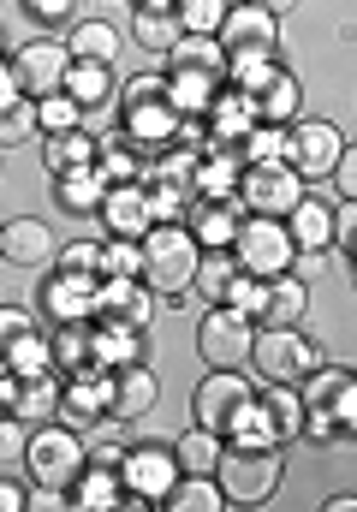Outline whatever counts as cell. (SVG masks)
<instances>
[{
    "label": "cell",
    "mask_w": 357,
    "mask_h": 512,
    "mask_svg": "<svg viewBox=\"0 0 357 512\" xmlns=\"http://www.w3.org/2000/svg\"><path fill=\"white\" fill-rule=\"evenodd\" d=\"M197 239L185 233V221H155L143 239H137V280L155 292V298H185L191 292V274H197Z\"/></svg>",
    "instance_id": "obj_1"
},
{
    "label": "cell",
    "mask_w": 357,
    "mask_h": 512,
    "mask_svg": "<svg viewBox=\"0 0 357 512\" xmlns=\"http://www.w3.org/2000/svg\"><path fill=\"white\" fill-rule=\"evenodd\" d=\"M286 477V459L280 447H238L221 441V459H215V483L227 495V507H262Z\"/></svg>",
    "instance_id": "obj_2"
},
{
    "label": "cell",
    "mask_w": 357,
    "mask_h": 512,
    "mask_svg": "<svg viewBox=\"0 0 357 512\" xmlns=\"http://www.w3.org/2000/svg\"><path fill=\"white\" fill-rule=\"evenodd\" d=\"M250 364H256L262 382H292L298 387L316 364H322V346H316V334H304V322H292V328H256Z\"/></svg>",
    "instance_id": "obj_3"
},
{
    "label": "cell",
    "mask_w": 357,
    "mask_h": 512,
    "mask_svg": "<svg viewBox=\"0 0 357 512\" xmlns=\"http://www.w3.org/2000/svg\"><path fill=\"white\" fill-rule=\"evenodd\" d=\"M119 507L125 512H143V507H161L167 501V489L179 483V459H173V447H149V441H137V447H125L119 453Z\"/></svg>",
    "instance_id": "obj_4"
},
{
    "label": "cell",
    "mask_w": 357,
    "mask_h": 512,
    "mask_svg": "<svg viewBox=\"0 0 357 512\" xmlns=\"http://www.w3.org/2000/svg\"><path fill=\"white\" fill-rule=\"evenodd\" d=\"M90 465V447H84V435L72 429V423H42V429H30L24 435V471L36 477V483H54V489H66L78 471Z\"/></svg>",
    "instance_id": "obj_5"
},
{
    "label": "cell",
    "mask_w": 357,
    "mask_h": 512,
    "mask_svg": "<svg viewBox=\"0 0 357 512\" xmlns=\"http://www.w3.org/2000/svg\"><path fill=\"white\" fill-rule=\"evenodd\" d=\"M227 256H233V268H244V274L274 280V274L292 268L298 251L286 239V221H274V215H238V233H233V245H227Z\"/></svg>",
    "instance_id": "obj_6"
},
{
    "label": "cell",
    "mask_w": 357,
    "mask_h": 512,
    "mask_svg": "<svg viewBox=\"0 0 357 512\" xmlns=\"http://www.w3.org/2000/svg\"><path fill=\"white\" fill-rule=\"evenodd\" d=\"M298 197H304V179H298L286 161H244L233 203L244 215H274V221H286Z\"/></svg>",
    "instance_id": "obj_7"
},
{
    "label": "cell",
    "mask_w": 357,
    "mask_h": 512,
    "mask_svg": "<svg viewBox=\"0 0 357 512\" xmlns=\"http://www.w3.org/2000/svg\"><path fill=\"white\" fill-rule=\"evenodd\" d=\"M250 340H256V322L233 310V304H209L203 322H197V352L209 370H238L250 364Z\"/></svg>",
    "instance_id": "obj_8"
},
{
    "label": "cell",
    "mask_w": 357,
    "mask_h": 512,
    "mask_svg": "<svg viewBox=\"0 0 357 512\" xmlns=\"http://www.w3.org/2000/svg\"><path fill=\"white\" fill-rule=\"evenodd\" d=\"M340 149H346V131L334 126V120H292V126H286V167H292L298 179L334 173Z\"/></svg>",
    "instance_id": "obj_9"
},
{
    "label": "cell",
    "mask_w": 357,
    "mask_h": 512,
    "mask_svg": "<svg viewBox=\"0 0 357 512\" xmlns=\"http://www.w3.org/2000/svg\"><path fill=\"white\" fill-rule=\"evenodd\" d=\"M96 274H66L54 268L36 292V310L48 316V328H66V322H96Z\"/></svg>",
    "instance_id": "obj_10"
},
{
    "label": "cell",
    "mask_w": 357,
    "mask_h": 512,
    "mask_svg": "<svg viewBox=\"0 0 357 512\" xmlns=\"http://www.w3.org/2000/svg\"><path fill=\"white\" fill-rule=\"evenodd\" d=\"M108 393H114V370L84 364V370L60 376V423H72V429H96V423L108 417Z\"/></svg>",
    "instance_id": "obj_11"
},
{
    "label": "cell",
    "mask_w": 357,
    "mask_h": 512,
    "mask_svg": "<svg viewBox=\"0 0 357 512\" xmlns=\"http://www.w3.org/2000/svg\"><path fill=\"white\" fill-rule=\"evenodd\" d=\"M215 42L227 54H274L280 48V18L262 12V6H250V0H233L227 18H221V30H215Z\"/></svg>",
    "instance_id": "obj_12"
},
{
    "label": "cell",
    "mask_w": 357,
    "mask_h": 512,
    "mask_svg": "<svg viewBox=\"0 0 357 512\" xmlns=\"http://www.w3.org/2000/svg\"><path fill=\"white\" fill-rule=\"evenodd\" d=\"M256 387L244 382L238 370H209L197 393H191V417H197V429H215V435H227V423H233V411L250 399Z\"/></svg>",
    "instance_id": "obj_13"
},
{
    "label": "cell",
    "mask_w": 357,
    "mask_h": 512,
    "mask_svg": "<svg viewBox=\"0 0 357 512\" xmlns=\"http://www.w3.org/2000/svg\"><path fill=\"white\" fill-rule=\"evenodd\" d=\"M66 42H54V36H36V42H24L18 54H12V78H18V90L36 102V96H54L60 90V78H66Z\"/></svg>",
    "instance_id": "obj_14"
},
{
    "label": "cell",
    "mask_w": 357,
    "mask_h": 512,
    "mask_svg": "<svg viewBox=\"0 0 357 512\" xmlns=\"http://www.w3.org/2000/svg\"><path fill=\"white\" fill-rule=\"evenodd\" d=\"M54 251H60V239H54V227L42 215L0 221V262H12V268H48Z\"/></svg>",
    "instance_id": "obj_15"
},
{
    "label": "cell",
    "mask_w": 357,
    "mask_h": 512,
    "mask_svg": "<svg viewBox=\"0 0 357 512\" xmlns=\"http://www.w3.org/2000/svg\"><path fill=\"white\" fill-rule=\"evenodd\" d=\"M96 221L108 227V239H143V233L155 227V221H149V191H143V179L108 185L102 203H96Z\"/></svg>",
    "instance_id": "obj_16"
},
{
    "label": "cell",
    "mask_w": 357,
    "mask_h": 512,
    "mask_svg": "<svg viewBox=\"0 0 357 512\" xmlns=\"http://www.w3.org/2000/svg\"><path fill=\"white\" fill-rule=\"evenodd\" d=\"M238 173H244V155L233 143H209L197 155V173H191V197H215V203H233L238 197Z\"/></svg>",
    "instance_id": "obj_17"
},
{
    "label": "cell",
    "mask_w": 357,
    "mask_h": 512,
    "mask_svg": "<svg viewBox=\"0 0 357 512\" xmlns=\"http://www.w3.org/2000/svg\"><path fill=\"white\" fill-rule=\"evenodd\" d=\"M60 96H72V102H78L84 114H90V108H114V96H119L114 60H66Z\"/></svg>",
    "instance_id": "obj_18"
},
{
    "label": "cell",
    "mask_w": 357,
    "mask_h": 512,
    "mask_svg": "<svg viewBox=\"0 0 357 512\" xmlns=\"http://www.w3.org/2000/svg\"><path fill=\"white\" fill-rule=\"evenodd\" d=\"M155 405H161V382H155V370H149V364H125V370H114L108 417H119V423H137V417H149Z\"/></svg>",
    "instance_id": "obj_19"
},
{
    "label": "cell",
    "mask_w": 357,
    "mask_h": 512,
    "mask_svg": "<svg viewBox=\"0 0 357 512\" xmlns=\"http://www.w3.org/2000/svg\"><path fill=\"white\" fill-rule=\"evenodd\" d=\"M304 310H310V280H298L292 268L274 274V280H262L256 328H292V322H304Z\"/></svg>",
    "instance_id": "obj_20"
},
{
    "label": "cell",
    "mask_w": 357,
    "mask_h": 512,
    "mask_svg": "<svg viewBox=\"0 0 357 512\" xmlns=\"http://www.w3.org/2000/svg\"><path fill=\"white\" fill-rule=\"evenodd\" d=\"M90 364H96V370H125V364H143V328L96 316V322H90Z\"/></svg>",
    "instance_id": "obj_21"
},
{
    "label": "cell",
    "mask_w": 357,
    "mask_h": 512,
    "mask_svg": "<svg viewBox=\"0 0 357 512\" xmlns=\"http://www.w3.org/2000/svg\"><path fill=\"white\" fill-rule=\"evenodd\" d=\"M238 203H215V197H191V209H185V233L197 239V251H227L238 233Z\"/></svg>",
    "instance_id": "obj_22"
},
{
    "label": "cell",
    "mask_w": 357,
    "mask_h": 512,
    "mask_svg": "<svg viewBox=\"0 0 357 512\" xmlns=\"http://www.w3.org/2000/svg\"><path fill=\"white\" fill-rule=\"evenodd\" d=\"M96 316L149 328V322H155V292H149L143 280H102V286H96Z\"/></svg>",
    "instance_id": "obj_23"
},
{
    "label": "cell",
    "mask_w": 357,
    "mask_h": 512,
    "mask_svg": "<svg viewBox=\"0 0 357 512\" xmlns=\"http://www.w3.org/2000/svg\"><path fill=\"white\" fill-rule=\"evenodd\" d=\"M286 239H292V251L322 256L328 239H334V203H322V197L304 191V197L292 203V215H286Z\"/></svg>",
    "instance_id": "obj_24"
},
{
    "label": "cell",
    "mask_w": 357,
    "mask_h": 512,
    "mask_svg": "<svg viewBox=\"0 0 357 512\" xmlns=\"http://www.w3.org/2000/svg\"><path fill=\"white\" fill-rule=\"evenodd\" d=\"M256 411H262V423H268V435H274L280 447L298 441V429H304V399H298L292 382H262L256 387Z\"/></svg>",
    "instance_id": "obj_25"
},
{
    "label": "cell",
    "mask_w": 357,
    "mask_h": 512,
    "mask_svg": "<svg viewBox=\"0 0 357 512\" xmlns=\"http://www.w3.org/2000/svg\"><path fill=\"white\" fill-rule=\"evenodd\" d=\"M256 126V102L244 96V90H215V102L203 108V131H209V143H244V131Z\"/></svg>",
    "instance_id": "obj_26"
},
{
    "label": "cell",
    "mask_w": 357,
    "mask_h": 512,
    "mask_svg": "<svg viewBox=\"0 0 357 512\" xmlns=\"http://www.w3.org/2000/svg\"><path fill=\"white\" fill-rule=\"evenodd\" d=\"M24 429H42V423H54L60 417V370H48V376H24V382L12 387V405H6Z\"/></svg>",
    "instance_id": "obj_27"
},
{
    "label": "cell",
    "mask_w": 357,
    "mask_h": 512,
    "mask_svg": "<svg viewBox=\"0 0 357 512\" xmlns=\"http://www.w3.org/2000/svg\"><path fill=\"white\" fill-rule=\"evenodd\" d=\"M96 143H102V137H90L84 126H72V131H48V137H42V167H48V179L96 167Z\"/></svg>",
    "instance_id": "obj_28"
},
{
    "label": "cell",
    "mask_w": 357,
    "mask_h": 512,
    "mask_svg": "<svg viewBox=\"0 0 357 512\" xmlns=\"http://www.w3.org/2000/svg\"><path fill=\"white\" fill-rule=\"evenodd\" d=\"M250 102H256V120H268V126H292V120L304 114V84H298V72H286V66H280V72H274Z\"/></svg>",
    "instance_id": "obj_29"
},
{
    "label": "cell",
    "mask_w": 357,
    "mask_h": 512,
    "mask_svg": "<svg viewBox=\"0 0 357 512\" xmlns=\"http://www.w3.org/2000/svg\"><path fill=\"white\" fill-rule=\"evenodd\" d=\"M119 471L114 465H84L72 483H66V507H78V512H114L119 507Z\"/></svg>",
    "instance_id": "obj_30"
},
{
    "label": "cell",
    "mask_w": 357,
    "mask_h": 512,
    "mask_svg": "<svg viewBox=\"0 0 357 512\" xmlns=\"http://www.w3.org/2000/svg\"><path fill=\"white\" fill-rule=\"evenodd\" d=\"M0 370H6L12 382H24V376H48V370H54L48 328H18V334H12V346H6V358H0Z\"/></svg>",
    "instance_id": "obj_31"
},
{
    "label": "cell",
    "mask_w": 357,
    "mask_h": 512,
    "mask_svg": "<svg viewBox=\"0 0 357 512\" xmlns=\"http://www.w3.org/2000/svg\"><path fill=\"white\" fill-rule=\"evenodd\" d=\"M167 72H209V78L227 84V48L215 36H179L167 48Z\"/></svg>",
    "instance_id": "obj_32"
},
{
    "label": "cell",
    "mask_w": 357,
    "mask_h": 512,
    "mask_svg": "<svg viewBox=\"0 0 357 512\" xmlns=\"http://www.w3.org/2000/svg\"><path fill=\"white\" fill-rule=\"evenodd\" d=\"M66 54L72 60H114L119 54V30L108 18H72L66 30Z\"/></svg>",
    "instance_id": "obj_33"
},
{
    "label": "cell",
    "mask_w": 357,
    "mask_h": 512,
    "mask_svg": "<svg viewBox=\"0 0 357 512\" xmlns=\"http://www.w3.org/2000/svg\"><path fill=\"white\" fill-rule=\"evenodd\" d=\"M102 191H108V179H102L96 167H84V173H60V179H54V203H60L66 215H96Z\"/></svg>",
    "instance_id": "obj_34"
},
{
    "label": "cell",
    "mask_w": 357,
    "mask_h": 512,
    "mask_svg": "<svg viewBox=\"0 0 357 512\" xmlns=\"http://www.w3.org/2000/svg\"><path fill=\"white\" fill-rule=\"evenodd\" d=\"M161 78H167L173 114H203L215 102V90H221V78H209V72H161Z\"/></svg>",
    "instance_id": "obj_35"
},
{
    "label": "cell",
    "mask_w": 357,
    "mask_h": 512,
    "mask_svg": "<svg viewBox=\"0 0 357 512\" xmlns=\"http://www.w3.org/2000/svg\"><path fill=\"white\" fill-rule=\"evenodd\" d=\"M173 459H179V477H215L221 435H215V429H185L179 447H173Z\"/></svg>",
    "instance_id": "obj_36"
},
{
    "label": "cell",
    "mask_w": 357,
    "mask_h": 512,
    "mask_svg": "<svg viewBox=\"0 0 357 512\" xmlns=\"http://www.w3.org/2000/svg\"><path fill=\"white\" fill-rule=\"evenodd\" d=\"M96 173H102L108 185H131V179H143V155L125 143V131H114V137L96 143Z\"/></svg>",
    "instance_id": "obj_37"
},
{
    "label": "cell",
    "mask_w": 357,
    "mask_h": 512,
    "mask_svg": "<svg viewBox=\"0 0 357 512\" xmlns=\"http://www.w3.org/2000/svg\"><path fill=\"white\" fill-rule=\"evenodd\" d=\"M167 512H221L227 507V495H221V483L215 477H179L173 489H167Z\"/></svg>",
    "instance_id": "obj_38"
},
{
    "label": "cell",
    "mask_w": 357,
    "mask_h": 512,
    "mask_svg": "<svg viewBox=\"0 0 357 512\" xmlns=\"http://www.w3.org/2000/svg\"><path fill=\"white\" fill-rule=\"evenodd\" d=\"M48 352H54V370L72 376L90 364V322H66V328H48Z\"/></svg>",
    "instance_id": "obj_39"
},
{
    "label": "cell",
    "mask_w": 357,
    "mask_h": 512,
    "mask_svg": "<svg viewBox=\"0 0 357 512\" xmlns=\"http://www.w3.org/2000/svg\"><path fill=\"white\" fill-rule=\"evenodd\" d=\"M131 36H137V48H149V54H161V60H167V48H173L185 30H179V18H173V12H149V6H137Z\"/></svg>",
    "instance_id": "obj_40"
},
{
    "label": "cell",
    "mask_w": 357,
    "mask_h": 512,
    "mask_svg": "<svg viewBox=\"0 0 357 512\" xmlns=\"http://www.w3.org/2000/svg\"><path fill=\"white\" fill-rule=\"evenodd\" d=\"M274 72H280V60H274V54H227V84L244 90V96H256Z\"/></svg>",
    "instance_id": "obj_41"
},
{
    "label": "cell",
    "mask_w": 357,
    "mask_h": 512,
    "mask_svg": "<svg viewBox=\"0 0 357 512\" xmlns=\"http://www.w3.org/2000/svg\"><path fill=\"white\" fill-rule=\"evenodd\" d=\"M227 6L233 0H173V18H179L185 36H215L221 18H227Z\"/></svg>",
    "instance_id": "obj_42"
},
{
    "label": "cell",
    "mask_w": 357,
    "mask_h": 512,
    "mask_svg": "<svg viewBox=\"0 0 357 512\" xmlns=\"http://www.w3.org/2000/svg\"><path fill=\"white\" fill-rule=\"evenodd\" d=\"M233 274H238V268H233V256H227V251H203V256H197V274H191V286H197L209 304H221Z\"/></svg>",
    "instance_id": "obj_43"
},
{
    "label": "cell",
    "mask_w": 357,
    "mask_h": 512,
    "mask_svg": "<svg viewBox=\"0 0 357 512\" xmlns=\"http://www.w3.org/2000/svg\"><path fill=\"white\" fill-rule=\"evenodd\" d=\"M96 280H137V239H102Z\"/></svg>",
    "instance_id": "obj_44"
},
{
    "label": "cell",
    "mask_w": 357,
    "mask_h": 512,
    "mask_svg": "<svg viewBox=\"0 0 357 512\" xmlns=\"http://www.w3.org/2000/svg\"><path fill=\"white\" fill-rule=\"evenodd\" d=\"M72 126H84V108L72 102V96H36V131L48 137V131H72Z\"/></svg>",
    "instance_id": "obj_45"
},
{
    "label": "cell",
    "mask_w": 357,
    "mask_h": 512,
    "mask_svg": "<svg viewBox=\"0 0 357 512\" xmlns=\"http://www.w3.org/2000/svg\"><path fill=\"white\" fill-rule=\"evenodd\" d=\"M238 155H244V161H286V126H268V120H256V126L244 131Z\"/></svg>",
    "instance_id": "obj_46"
},
{
    "label": "cell",
    "mask_w": 357,
    "mask_h": 512,
    "mask_svg": "<svg viewBox=\"0 0 357 512\" xmlns=\"http://www.w3.org/2000/svg\"><path fill=\"white\" fill-rule=\"evenodd\" d=\"M36 137V102L24 96V102H12V108H0V149H18V143H30Z\"/></svg>",
    "instance_id": "obj_47"
},
{
    "label": "cell",
    "mask_w": 357,
    "mask_h": 512,
    "mask_svg": "<svg viewBox=\"0 0 357 512\" xmlns=\"http://www.w3.org/2000/svg\"><path fill=\"white\" fill-rule=\"evenodd\" d=\"M143 191H149V221H179L191 209V191L179 185H143Z\"/></svg>",
    "instance_id": "obj_48"
},
{
    "label": "cell",
    "mask_w": 357,
    "mask_h": 512,
    "mask_svg": "<svg viewBox=\"0 0 357 512\" xmlns=\"http://www.w3.org/2000/svg\"><path fill=\"white\" fill-rule=\"evenodd\" d=\"M221 304H233V310H244V316L256 322V310H262V280L238 268L233 280H227V298H221Z\"/></svg>",
    "instance_id": "obj_49"
},
{
    "label": "cell",
    "mask_w": 357,
    "mask_h": 512,
    "mask_svg": "<svg viewBox=\"0 0 357 512\" xmlns=\"http://www.w3.org/2000/svg\"><path fill=\"white\" fill-rule=\"evenodd\" d=\"M328 251H346V262L357 256V203L352 197L334 209V239H328Z\"/></svg>",
    "instance_id": "obj_50"
},
{
    "label": "cell",
    "mask_w": 357,
    "mask_h": 512,
    "mask_svg": "<svg viewBox=\"0 0 357 512\" xmlns=\"http://www.w3.org/2000/svg\"><path fill=\"white\" fill-rule=\"evenodd\" d=\"M24 435H30V429H24L12 411H0V471H6V465H24Z\"/></svg>",
    "instance_id": "obj_51"
},
{
    "label": "cell",
    "mask_w": 357,
    "mask_h": 512,
    "mask_svg": "<svg viewBox=\"0 0 357 512\" xmlns=\"http://www.w3.org/2000/svg\"><path fill=\"white\" fill-rule=\"evenodd\" d=\"M24 12L36 24H72L78 18V0H24Z\"/></svg>",
    "instance_id": "obj_52"
},
{
    "label": "cell",
    "mask_w": 357,
    "mask_h": 512,
    "mask_svg": "<svg viewBox=\"0 0 357 512\" xmlns=\"http://www.w3.org/2000/svg\"><path fill=\"white\" fill-rule=\"evenodd\" d=\"M96 251H102V245H90V239H84V245H60V268H66V274H96Z\"/></svg>",
    "instance_id": "obj_53"
},
{
    "label": "cell",
    "mask_w": 357,
    "mask_h": 512,
    "mask_svg": "<svg viewBox=\"0 0 357 512\" xmlns=\"http://www.w3.org/2000/svg\"><path fill=\"white\" fill-rule=\"evenodd\" d=\"M18 328H30V316H24L18 304H0V358H6V346H12Z\"/></svg>",
    "instance_id": "obj_54"
},
{
    "label": "cell",
    "mask_w": 357,
    "mask_h": 512,
    "mask_svg": "<svg viewBox=\"0 0 357 512\" xmlns=\"http://www.w3.org/2000/svg\"><path fill=\"white\" fill-rule=\"evenodd\" d=\"M334 185H340L346 197L357 191V149H352V143H346V149H340V161H334Z\"/></svg>",
    "instance_id": "obj_55"
},
{
    "label": "cell",
    "mask_w": 357,
    "mask_h": 512,
    "mask_svg": "<svg viewBox=\"0 0 357 512\" xmlns=\"http://www.w3.org/2000/svg\"><path fill=\"white\" fill-rule=\"evenodd\" d=\"M24 507H36V512H54V507H66V489H54V483H36V489L24 495Z\"/></svg>",
    "instance_id": "obj_56"
},
{
    "label": "cell",
    "mask_w": 357,
    "mask_h": 512,
    "mask_svg": "<svg viewBox=\"0 0 357 512\" xmlns=\"http://www.w3.org/2000/svg\"><path fill=\"white\" fill-rule=\"evenodd\" d=\"M12 102H24V90L12 78V60H0V108H12Z\"/></svg>",
    "instance_id": "obj_57"
},
{
    "label": "cell",
    "mask_w": 357,
    "mask_h": 512,
    "mask_svg": "<svg viewBox=\"0 0 357 512\" xmlns=\"http://www.w3.org/2000/svg\"><path fill=\"white\" fill-rule=\"evenodd\" d=\"M0 512H24V489L12 477H0Z\"/></svg>",
    "instance_id": "obj_58"
},
{
    "label": "cell",
    "mask_w": 357,
    "mask_h": 512,
    "mask_svg": "<svg viewBox=\"0 0 357 512\" xmlns=\"http://www.w3.org/2000/svg\"><path fill=\"white\" fill-rule=\"evenodd\" d=\"M250 6H262V12H274V18H286V12H298V0H250Z\"/></svg>",
    "instance_id": "obj_59"
},
{
    "label": "cell",
    "mask_w": 357,
    "mask_h": 512,
    "mask_svg": "<svg viewBox=\"0 0 357 512\" xmlns=\"http://www.w3.org/2000/svg\"><path fill=\"white\" fill-rule=\"evenodd\" d=\"M12 387H18V382H12V376H6V370H0V411H6V405H12Z\"/></svg>",
    "instance_id": "obj_60"
},
{
    "label": "cell",
    "mask_w": 357,
    "mask_h": 512,
    "mask_svg": "<svg viewBox=\"0 0 357 512\" xmlns=\"http://www.w3.org/2000/svg\"><path fill=\"white\" fill-rule=\"evenodd\" d=\"M137 6H149V12H173V0H137Z\"/></svg>",
    "instance_id": "obj_61"
},
{
    "label": "cell",
    "mask_w": 357,
    "mask_h": 512,
    "mask_svg": "<svg viewBox=\"0 0 357 512\" xmlns=\"http://www.w3.org/2000/svg\"><path fill=\"white\" fill-rule=\"evenodd\" d=\"M0 60H6V42H0Z\"/></svg>",
    "instance_id": "obj_62"
}]
</instances>
